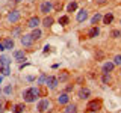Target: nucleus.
Listing matches in <instances>:
<instances>
[{
  "mask_svg": "<svg viewBox=\"0 0 121 113\" xmlns=\"http://www.w3.org/2000/svg\"><path fill=\"white\" fill-rule=\"evenodd\" d=\"M39 95H41V92H39V89H38V88H29V89L24 90L23 98H24L26 103H33V101H35Z\"/></svg>",
  "mask_w": 121,
  "mask_h": 113,
  "instance_id": "1",
  "label": "nucleus"
},
{
  "mask_svg": "<svg viewBox=\"0 0 121 113\" xmlns=\"http://www.w3.org/2000/svg\"><path fill=\"white\" fill-rule=\"evenodd\" d=\"M101 109V100H91L88 104H86V112H98Z\"/></svg>",
  "mask_w": 121,
  "mask_h": 113,
  "instance_id": "2",
  "label": "nucleus"
},
{
  "mask_svg": "<svg viewBox=\"0 0 121 113\" xmlns=\"http://www.w3.org/2000/svg\"><path fill=\"white\" fill-rule=\"evenodd\" d=\"M52 9H53V3L50 2V0H44V2L41 3V6H39L41 14H44V15H47L48 12H52Z\"/></svg>",
  "mask_w": 121,
  "mask_h": 113,
  "instance_id": "3",
  "label": "nucleus"
},
{
  "mask_svg": "<svg viewBox=\"0 0 121 113\" xmlns=\"http://www.w3.org/2000/svg\"><path fill=\"white\" fill-rule=\"evenodd\" d=\"M58 85H59V78L55 77V75H48L47 80H45V86H47V88H50V89H55Z\"/></svg>",
  "mask_w": 121,
  "mask_h": 113,
  "instance_id": "4",
  "label": "nucleus"
},
{
  "mask_svg": "<svg viewBox=\"0 0 121 113\" xmlns=\"http://www.w3.org/2000/svg\"><path fill=\"white\" fill-rule=\"evenodd\" d=\"M48 107H50V101L48 100H41L39 103H38V112L39 113H44V112H47L48 110Z\"/></svg>",
  "mask_w": 121,
  "mask_h": 113,
  "instance_id": "5",
  "label": "nucleus"
},
{
  "mask_svg": "<svg viewBox=\"0 0 121 113\" xmlns=\"http://www.w3.org/2000/svg\"><path fill=\"white\" fill-rule=\"evenodd\" d=\"M18 20H20V12L18 11H11L8 14V21L9 23H17Z\"/></svg>",
  "mask_w": 121,
  "mask_h": 113,
  "instance_id": "6",
  "label": "nucleus"
},
{
  "mask_svg": "<svg viewBox=\"0 0 121 113\" xmlns=\"http://www.w3.org/2000/svg\"><path fill=\"white\" fill-rule=\"evenodd\" d=\"M33 42V38L32 35H23L21 36V44H23V47H30Z\"/></svg>",
  "mask_w": 121,
  "mask_h": 113,
  "instance_id": "7",
  "label": "nucleus"
},
{
  "mask_svg": "<svg viewBox=\"0 0 121 113\" xmlns=\"http://www.w3.org/2000/svg\"><path fill=\"white\" fill-rule=\"evenodd\" d=\"M86 18H88V11H86V9H80V11L77 12V15H76V20H77L79 23L85 21Z\"/></svg>",
  "mask_w": 121,
  "mask_h": 113,
  "instance_id": "8",
  "label": "nucleus"
},
{
  "mask_svg": "<svg viewBox=\"0 0 121 113\" xmlns=\"http://www.w3.org/2000/svg\"><path fill=\"white\" fill-rule=\"evenodd\" d=\"M39 18H38V17H32V18H30V20L27 21V27H30V29H36L38 27V26H39Z\"/></svg>",
  "mask_w": 121,
  "mask_h": 113,
  "instance_id": "9",
  "label": "nucleus"
},
{
  "mask_svg": "<svg viewBox=\"0 0 121 113\" xmlns=\"http://www.w3.org/2000/svg\"><path fill=\"white\" fill-rule=\"evenodd\" d=\"M58 103H59L60 105H65V104L70 103V97H68L67 92H65V93H60V95L58 97Z\"/></svg>",
  "mask_w": 121,
  "mask_h": 113,
  "instance_id": "10",
  "label": "nucleus"
},
{
  "mask_svg": "<svg viewBox=\"0 0 121 113\" xmlns=\"http://www.w3.org/2000/svg\"><path fill=\"white\" fill-rule=\"evenodd\" d=\"M65 113H77V105L76 104H65V109H64Z\"/></svg>",
  "mask_w": 121,
  "mask_h": 113,
  "instance_id": "11",
  "label": "nucleus"
},
{
  "mask_svg": "<svg viewBox=\"0 0 121 113\" xmlns=\"http://www.w3.org/2000/svg\"><path fill=\"white\" fill-rule=\"evenodd\" d=\"M98 33H100V29H98L97 26H92V27L89 29V32H88V38H97Z\"/></svg>",
  "mask_w": 121,
  "mask_h": 113,
  "instance_id": "12",
  "label": "nucleus"
},
{
  "mask_svg": "<svg viewBox=\"0 0 121 113\" xmlns=\"http://www.w3.org/2000/svg\"><path fill=\"white\" fill-rule=\"evenodd\" d=\"M113 68H115V63L113 62H106L103 65V73H112Z\"/></svg>",
  "mask_w": 121,
  "mask_h": 113,
  "instance_id": "13",
  "label": "nucleus"
},
{
  "mask_svg": "<svg viewBox=\"0 0 121 113\" xmlns=\"http://www.w3.org/2000/svg\"><path fill=\"white\" fill-rule=\"evenodd\" d=\"M88 97H89V89L82 88L80 90H79V98H80V100H86Z\"/></svg>",
  "mask_w": 121,
  "mask_h": 113,
  "instance_id": "14",
  "label": "nucleus"
},
{
  "mask_svg": "<svg viewBox=\"0 0 121 113\" xmlns=\"http://www.w3.org/2000/svg\"><path fill=\"white\" fill-rule=\"evenodd\" d=\"M14 59L15 60H24L26 59V54L23 50H18V51H14Z\"/></svg>",
  "mask_w": 121,
  "mask_h": 113,
  "instance_id": "15",
  "label": "nucleus"
},
{
  "mask_svg": "<svg viewBox=\"0 0 121 113\" xmlns=\"http://www.w3.org/2000/svg\"><path fill=\"white\" fill-rule=\"evenodd\" d=\"M53 23H55V20H53V17H45L43 20V26L44 27H52Z\"/></svg>",
  "mask_w": 121,
  "mask_h": 113,
  "instance_id": "16",
  "label": "nucleus"
},
{
  "mask_svg": "<svg viewBox=\"0 0 121 113\" xmlns=\"http://www.w3.org/2000/svg\"><path fill=\"white\" fill-rule=\"evenodd\" d=\"M3 47H5V50H11V48H14V39H11V38L5 39V42H3Z\"/></svg>",
  "mask_w": 121,
  "mask_h": 113,
  "instance_id": "17",
  "label": "nucleus"
},
{
  "mask_svg": "<svg viewBox=\"0 0 121 113\" xmlns=\"http://www.w3.org/2000/svg\"><path fill=\"white\" fill-rule=\"evenodd\" d=\"M30 35H32V38H33V41H36V39H39V38L41 36H43V32H41V30L39 29H33V32L32 33H30Z\"/></svg>",
  "mask_w": 121,
  "mask_h": 113,
  "instance_id": "18",
  "label": "nucleus"
},
{
  "mask_svg": "<svg viewBox=\"0 0 121 113\" xmlns=\"http://www.w3.org/2000/svg\"><path fill=\"white\" fill-rule=\"evenodd\" d=\"M112 21H113V15L112 14H106L103 17V24H111Z\"/></svg>",
  "mask_w": 121,
  "mask_h": 113,
  "instance_id": "19",
  "label": "nucleus"
},
{
  "mask_svg": "<svg viewBox=\"0 0 121 113\" xmlns=\"http://www.w3.org/2000/svg\"><path fill=\"white\" fill-rule=\"evenodd\" d=\"M0 63H2L3 66H9V63H11V59L8 57V56H0Z\"/></svg>",
  "mask_w": 121,
  "mask_h": 113,
  "instance_id": "20",
  "label": "nucleus"
},
{
  "mask_svg": "<svg viewBox=\"0 0 121 113\" xmlns=\"http://www.w3.org/2000/svg\"><path fill=\"white\" fill-rule=\"evenodd\" d=\"M100 20H103V17H101V14H98V12H97L92 18H91V24H97V23L100 21Z\"/></svg>",
  "mask_w": 121,
  "mask_h": 113,
  "instance_id": "21",
  "label": "nucleus"
},
{
  "mask_svg": "<svg viewBox=\"0 0 121 113\" xmlns=\"http://www.w3.org/2000/svg\"><path fill=\"white\" fill-rule=\"evenodd\" d=\"M111 73H103V83L104 85H108V83H111Z\"/></svg>",
  "mask_w": 121,
  "mask_h": 113,
  "instance_id": "22",
  "label": "nucleus"
},
{
  "mask_svg": "<svg viewBox=\"0 0 121 113\" xmlns=\"http://www.w3.org/2000/svg\"><path fill=\"white\" fill-rule=\"evenodd\" d=\"M76 9H77V3H76V2H71L70 5H68V8H67L68 12H74Z\"/></svg>",
  "mask_w": 121,
  "mask_h": 113,
  "instance_id": "23",
  "label": "nucleus"
},
{
  "mask_svg": "<svg viewBox=\"0 0 121 113\" xmlns=\"http://www.w3.org/2000/svg\"><path fill=\"white\" fill-rule=\"evenodd\" d=\"M24 104H17L15 105V109H14V113H23V110H24Z\"/></svg>",
  "mask_w": 121,
  "mask_h": 113,
  "instance_id": "24",
  "label": "nucleus"
},
{
  "mask_svg": "<svg viewBox=\"0 0 121 113\" xmlns=\"http://www.w3.org/2000/svg\"><path fill=\"white\" fill-rule=\"evenodd\" d=\"M111 36L115 38V39H117V38H121V30H118V29L112 30V32H111Z\"/></svg>",
  "mask_w": 121,
  "mask_h": 113,
  "instance_id": "25",
  "label": "nucleus"
},
{
  "mask_svg": "<svg viewBox=\"0 0 121 113\" xmlns=\"http://www.w3.org/2000/svg\"><path fill=\"white\" fill-rule=\"evenodd\" d=\"M59 81H65L67 80V78H68V73H67V71H64V73L62 74H59Z\"/></svg>",
  "mask_w": 121,
  "mask_h": 113,
  "instance_id": "26",
  "label": "nucleus"
},
{
  "mask_svg": "<svg viewBox=\"0 0 121 113\" xmlns=\"http://www.w3.org/2000/svg\"><path fill=\"white\" fill-rule=\"evenodd\" d=\"M67 23H68V17H67V15H64V17H60V18H59V24L65 26Z\"/></svg>",
  "mask_w": 121,
  "mask_h": 113,
  "instance_id": "27",
  "label": "nucleus"
},
{
  "mask_svg": "<svg viewBox=\"0 0 121 113\" xmlns=\"http://www.w3.org/2000/svg\"><path fill=\"white\" fill-rule=\"evenodd\" d=\"M113 63H115V65H121V54H117V56H115Z\"/></svg>",
  "mask_w": 121,
  "mask_h": 113,
  "instance_id": "28",
  "label": "nucleus"
},
{
  "mask_svg": "<svg viewBox=\"0 0 121 113\" xmlns=\"http://www.w3.org/2000/svg\"><path fill=\"white\" fill-rule=\"evenodd\" d=\"M2 74L3 75H9V66H3L2 68Z\"/></svg>",
  "mask_w": 121,
  "mask_h": 113,
  "instance_id": "29",
  "label": "nucleus"
},
{
  "mask_svg": "<svg viewBox=\"0 0 121 113\" xmlns=\"http://www.w3.org/2000/svg\"><path fill=\"white\" fill-rule=\"evenodd\" d=\"M11 92H12V86H6V88H5V93H6V95H9Z\"/></svg>",
  "mask_w": 121,
  "mask_h": 113,
  "instance_id": "30",
  "label": "nucleus"
},
{
  "mask_svg": "<svg viewBox=\"0 0 121 113\" xmlns=\"http://www.w3.org/2000/svg\"><path fill=\"white\" fill-rule=\"evenodd\" d=\"M55 9L56 11H60V9H62V2H58V3H56V5H55Z\"/></svg>",
  "mask_w": 121,
  "mask_h": 113,
  "instance_id": "31",
  "label": "nucleus"
},
{
  "mask_svg": "<svg viewBox=\"0 0 121 113\" xmlns=\"http://www.w3.org/2000/svg\"><path fill=\"white\" fill-rule=\"evenodd\" d=\"M45 80H47V77H45V75H41V77H39V83H41V85H43Z\"/></svg>",
  "mask_w": 121,
  "mask_h": 113,
  "instance_id": "32",
  "label": "nucleus"
},
{
  "mask_svg": "<svg viewBox=\"0 0 121 113\" xmlns=\"http://www.w3.org/2000/svg\"><path fill=\"white\" fill-rule=\"evenodd\" d=\"M95 2L98 3V5H106V3H108V0H95Z\"/></svg>",
  "mask_w": 121,
  "mask_h": 113,
  "instance_id": "33",
  "label": "nucleus"
},
{
  "mask_svg": "<svg viewBox=\"0 0 121 113\" xmlns=\"http://www.w3.org/2000/svg\"><path fill=\"white\" fill-rule=\"evenodd\" d=\"M73 90V85H70V86H67V89H65V92L68 93V92H71Z\"/></svg>",
  "mask_w": 121,
  "mask_h": 113,
  "instance_id": "34",
  "label": "nucleus"
},
{
  "mask_svg": "<svg viewBox=\"0 0 121 113\" xmlns=\"http://www.w3.org/2000/svg\"><path fill=\"white\" fill-rule=\"evenodd\" d=\"M48 50H50V45H45V47H44V51H45V53H47Z\"/></svg>",
  "mask_w": 121,
  "mask_h": 113,
  "instance_id": "35",
  "label": "nucleus"
},
{
  "mask_svg": "<svg viewBox=\"0 0 121 113\" xmlns=\"http://www.w3.org/2000/svg\"><path fill=\"white\" fill-rule=\"evenodd\" d=\"M2 50H5V47H3V42H0V51Z\"/></svg>",
  "mask_w": 121,
  "mask_h": 113,
  "instance_id": "36",
  "label": "nucleus"
},
{
  "mask_svg": "<svg viewBox=\"0 0 121 113\" xmlns=\"http://www.w3.org/2000/svg\"><path fill=\"white\" fill-rule=\"evenodd\" d=\"M2 81H3V77H2V75H0V85H2Z\"/></svg>",
  "mask_w": 121,
  "mask_h": 113,
  "instance_id": "37",
  "label": "nucleus"
},
{
  "mask_svg": "<svg viewBox=\"0 0 121 113\" xmlns=\"http://www.w3.org/2000/svg\"><path fill=\"white\" fill-rule=\"evenodd\" d=\"M14 2H17V3H20V2H23V0H14Z\"/></svg>",
  "mask_w": 121,
  "mask_h": 113,
  "instance_id": "38",
  "label": "nucleus"
},
{
  "mask_svg": "<svg viewBox=\"0 0 121 113\" xmlns=\"http://www.w3.org/2000/svg\"><path fill=\"white\" fill-rule=\"evenodd\" d=\"M89 113H97V112H89Z\"/></svg>",
  "mask_w": 121,
  "mask_h": 113,
  "instance_id": "39",
  "label": "nucleus"
},
{
  "mask_svg": "<svg viewBox=\"0 0 121 113\" xmlns=\"http://www.w3.org/2000/svg\"><path fill=\"white\" fill-rule=\"evenodd\" d=\"M120 24H121V20H120Z\"/></svg>",
  "mask_w": 121,
  "mask_h": 113,
  "instance_id": "40",
  "label": "nucleus"
},
{
  "mask_svg": "<svg viewBox=\"0 0 121 113\" xmlns=\"http://www.w3.org/2000/svg\"><path fill=\"white\" fill-rule=\"evenodd\" d=\"M0 109H2V105H0Z\"/></svg>",
  "mask_w": 121,
  "mask_h": 113,
  "instance_id": "41",
  "label": "nucleus"
},
{
  "mask_svg": "<svg viewBox=\"0 0 121 113\" xmlns=\"http://www.w3.org/2000/svg\"><path fill=\"white\" fill-rule=\"evenodd\" d=\"M120 74H121V73H120Z\"/></svg>",
  "mask_w": 121,
  "mask_h": 113,
  "instance_id": "42",
  "label": "nucleus"
}]
</instances>
